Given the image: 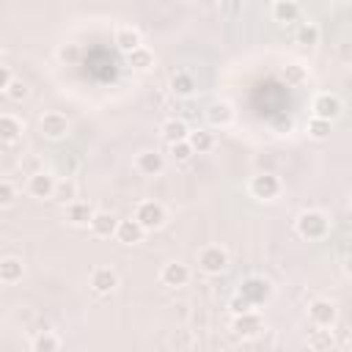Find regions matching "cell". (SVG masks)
<instances>
[{
	"label": "cell",
	"mask_w": 352,
	"mask_h": 352,
	"mask_svg": "<svg viewBox=\"0 0 352 352\" xmlns=\"http://www.w3.org/2000/svg\"><path fill=\"white\" fill-rule=\"evenodd\" d=\"M28 94H30V88H28V82H22V80H11V85L6 88V96H8L11 102L28 99Z\"/></svg>",
	"instance_id": "obj_31"
},
{
	"label": "cell",
	"mask_w": 352,
	"mask_h": 352,
	"mask_svg": "<svg viewBox=\"0 0 352 352\" xmlns=\"http://www.w3.org/2000/svg\"><path fill=\"white\" fill-rule=\"evenodd\" d=\"M283 77H286L289 85H302V82L308 80V69H305L302 63H289V66L283 69Z\"/></svg>",
	"instance_id": "obj_30"
},
{
	"label": "cell",
	"mask_w": 352,
	"mask_h": 352,
	"mask_svg": "<svg viewBox=\"0 0 352 352\" xmlns=\"http://www.w3.org/2000/svg\"><path fill=\"white\" fill-rule=\"evenodd\" d=\"M248 190H250V195L258 198V201H272V198H278V192H280V179H278L275 173H256V176L250 179Z\"/></svg>",
	"instance_id": "obj_5"
},
{
	"label": "cell",
	"mask_w": 352,
	"mask_h": 352,
	"mask_svg": "<svg viewBox=\"0 0 352 352\" xmlns=\"http://www.w3.org/2000/svg\"><path fill=\"white\" fill-rule=\"evenodd\" d=\"M38 129H41L44 138L60 140V138L69 135V118H66L63 113H58V110H50V113H44V116L38 118Z\"/></svg>",
	"instance_id": "obj_7"
},
{
	"label": "cell",
	"mask_w": 352,
	"mask_h": 352,
	"mask_svg": "<svg viewBox=\"0 0 352 352\" xmlns=\"http://www.w3.org/2000/svg\"><path fill=\"white\" fill-rule=\"evenodd\" d=\"M116 47L121 50V52H132V50H138V47H143V36H140V30L135 28V25H121L118 30H116Z\"/></svg>",
	"instance_id": "obj_15"
},
{
	"label": "cell",
	"mask_w": 352,
	"mask_h": 352,
	"mask_svg": "<svg viewBox=\"0 0 352 352\" xmlns=\"http://www.w3.org/2000/svg\"><path fill=\"white\" fill-rule=\"evenodd\" d=\"M319 38H322L319 25H314V22L300 25V30H297V44H302V47H316V44H319Z\"/></svg>",
	"instance_id": "obj_28"
},
{
	"label": "cell",
	"mask_w": 352,
	"mask_h": 352,
	"mask_svg": "<svg viewBox=\"0 0 352 352\" xmlns=\"http://www.w3.org/2000/svg\"><path fill=\"white\" fill-rule=\"evenodd\" d=\"M60 349V338L52 330H41L33 338V352H58Z\"/></svg>",
	"instance_id": "obj_27"
},
{
	"label": "cell",
	"mask_w": 352,
	"mask_h": 352,
	"mask_svg": "<svg viewBox=\"0 0 352 352\" xmlns=\"http://www.w3.org/2000/svg\"><path fill=\"white\" fill-rule=\"evenodd\" d=\"M143 236H146V231L140 228V223H138L135 217L118 220V228H116V239H118L121 245H138V242H143Z\"/></svg>",
	"instance_id": "obj_14"
},
{
	"label": "cell",
	"mask_w": 352,
	"mask_h": 352,
	"mask_svg": "<svg viewBox=\"0 0 352 352\" xmlns=\"http://www.w3.org/2000/svg\"><path fill=\"white\" fill-rule=\"evenodd\" d=\"M58 58H60L63 63H77V60H80V47H77V44H63V47L58 50Z\"/></svg>",
	"instance_id": "obj_34"
},
{
	"label": "cell",
	"mask_w": 352,
	"mask_h": 352,
	"mask_svg": "<svg viewBox=\"0 0 352 352\" xmlns=\"http://www.w3.org/2000/svg\"><path fill=\"white\" fill-rule=\"evenodd\" d=\"M170 91L176 96H192L195 94V77L190 72H176L170 77Z\"/></svg>",
	"instance_id": "obj_25"
},
{
	"label": "cell",
	"mask_w": 352,
	"mask_h": 352,
	"mask_svg": "<svg viewBox=\"0 0 352 352\" xmlns=\"http://www.w3.org/2000/svg\"><path fill=\"white\" fill-rule=\"evenodd\" d=\"M187 143H190L192 154H206V151L214 148V135H212L209 129H190Z\"/></svg>",
	"instance_id": "obj_22"
},
{
	"label": "cell",
	"mask_w": 352,
	"mask_h": 352,
	"mask_svg": "<svg viewBox=\"0 0 352 352\" xmlns=\"http://www.w3.org/2000/svg\"><path fill=\"white\" fill-rule=\"evenodd\" d=\"M336 316H338V311H336V305H333L330 300H314V302L308 305V319H311L316 327H330V324L336 322Z\"/></svg>",
	"instance_id": "obj_10"
},
{
	"label": "cell",
	"mask_w": 352,
	"mask_h": 352,
	"mask_svg": "<svg viewBox=\"0 0 352 352\" xmlns=\"http://www.w3.org/2000/svg\"><path fill=\"white\" fill-rule=\"evenodd\" d=\"M228 305H231V311H234V314H236V316H239V314H248V311H253V305H250V302H248V300H242V297H239V294H234V297H231V302H228Z\"/></svg>",
	"instance_id": "obj_35"
},
{
	"label": "cell",
	"mask_w": 352,
	"mask_h": 352,
	"mask_svg": "<svg viewBox=\"0 0 352 352\" xmlns=\"http://www.w3.org/2000/svg\"><path fill=\"white\" fill-rule=\"evenodd\" d=\"M96 236H116V228H118V217L113 212H94L91 217V226H88Z\"/></svg>",
	"instance_id": "obj_17"
},
{
	"label": "cell",
	"mask_w": 352,
	"mask_h": 352,
	"mask_svg": "<svg viewBox=\"0 0 352 352\" xmlns=\"http://www.w3.org/2000/svg\"><path fill=\"white\" fill-rule=\"evenodd\" d=\"M91 289L96 294H110L118 289V272L113 267H96L91 272Z\"/></svg>",
	"instance_id": "obj_9"
},
{
	"label": "cell",
	"mask_w": 352,
	"mask_h": 352,
	"mask_svg": "<svg viewBox=\"0 0 352 352\" xmlns=\"http://www.w3.org/2000/svg\"><path fill=\"white\" fill-rule=\"evenodd\" d=\"M11 80H14V74H11V69H8L6 63H0V91H6V88L11 85Z\"/></svg>",
	"instance_id": "obj_36"
},
{
	"label": "cell",
	"mask_w": 352,
	"mask_h": 352,
	"mask_svg": "<svg viewBox=\"0 0 352 352\" xmlns=\"http://www.w3.org/2000/svg\"><path fill=\"white\" fill-rule=\"evenodd\" d=\"M170 157H173L176 162H187V160H192V148H190V143H187V140L173 143V146H170Z\"/></svg>",
	"instance_id": "obj_32"
},
{
	"label": "cell",
	"mask_w": 352,
	"mask_h": 352,
	"mask_svg": "<svg viewBox=\"0 0 352 352\" xmlns=\"http://www.w3.org/2000/svg\"><path fill=\"white\" fill-rule=\"evenodd\" d=\"M300 6L294 0H275L272 3V19L275 22H297Z\"/></svg>",
	"instance_id": "obj_24"
},
{
	"label": "cell",
	"mask_w": 352,
	"mask_h": 352,
	"mask_svg": "<svg viewBox=\"0 0 352 352\" xmlns=\"http://www.w3.org/2000/svg\"><path fill=\"white\" fill-rule=\"evenodd\" d=\"M242 300H248L250 305H261V302H267L270 300V294H272V286H270V280H264V278H258V275H250V278H245L242 283H239V292H236Z\"/></svg>",
	"instance_id": "obj_2"
},
{
	"label": "cell",
	"mask_w": 352,
	"mask_h": 352,
	"mask_svg": "<svg viewBox=\"0 0 352 352\" xmlns=\"http://www.w3.org/2000/svg\"><path fill=\"white\" fill-rule=\"evenodd\" d=\"M160 135H162V140H165L168 146H173V143H182V140H187V135H190V126H187L182 118H168V121H162V126H160Z\"/></svg>",
	"instance_id": "obj_16"
},
{
	"label": "cell",
	"mask_w": 352,
	"mask_h": 352,
	"mask_svg": "<svg viewBox=\"0 0 352 352\" xmlns=\"http://www.w3.org/2000/svg\"><path fill=\"white\" fill-rule=\"evenodd\" d=\"M135 168H138V173H143V176H157V173L165 168V157H162L157 148H143V151L135 157Z\"/></svg>",
	"instance_id": "obj_8"
},
{
	"label": "cell",
	"mask_w": 352,
	"mask_h": 352,
	"mask_svg": "<svg viewBox=\"0 0 352 352\" xmlns=\"http://www.w3.org/2000/svg\"><path fill=\"white\" fill-rule=\"evenodd\" d=\"M129 66H132L135 72H148V69L154 66V52H151L148 47L132 50V52H129Z\"/></svg>",
	"instance_id": "obj_26"
},
{
	"label": "cell",
	"mask_w": 352,
	"mask_h": 352,
	"mask_svg": "<svg viewBox=\"0 0 352 352\" xmlns=\"http://www.w3.org/2000/svg\"><path fill=\"white\" fill-rule=\"evenodd\" d=\"M311 110H314V118H324V121H330V124H333V118H338V116H341L344 104H341L338 94L322 91V94H316V96H314Z\"/></svg>",
	"instance_id": "obj_3"
},
{
	"label": "cell",
	"mask_w": 352,
	"mask_h": 352,
	"mask_svg": "<svg viewBox=\"0 0 352 352\" xmlns=\"http://www.w3.org/2000/svg\"><path fill=\"white\" fill-rule=\"evenodd\" d=\"M52 190H55V176L47 170H38L28 179V192L33 198H52Z\"/></svg>",
	"instance_id": "obj_13"
},
{
	"label": "cell",
	"mask_w": 352,
	"mask_h": 352,
	"mask_svg": "<svg viewBox=\"0 0 352 352\" xmlns=\"http://www.w3.org/2000/svg\"><path fill=\"white\" fill-rule=\"evenodd\" d=\"M160 280H162L165 286L179 289V286H184V283L190 280V267L182 264V261H168V264L160 270Z\"/></svg>",
	"instance_id": "obj_11"
},
{
	"label": "cell",
	"mask_w": 352,
	"mask_h": 352,
	"mask_svg": "<svg viewBox=\"0 0 352 352\" xmlns=\"http://www.w3.org/2000/svg\"><path fill=\"white\" fill-rule=\"evenodd\" d=\"M14 201H16V190H14V184H11V182H0V209L11 206Z\"/></svg>",
	"instance_id": "obj_33"
},
{
	"label": "cell",
	"mask_w": 352,
	"mask_h": 352,
	"mask_svg": "<svg viewBox=\"0 0 352 352\" xmlns=\"http://www.w3.org/2000/svg\"><path fill=\"white\" fill-rule=\"evenodd\" d=\"M22 275H25L22 258H16V256L0 258V280L3 283H16V280H22Z\"/></svg>",
	"instance_id": "obj_20"
},
{
	"label": "cell",
	"mask_w": 352,
	"mask_h": 352,
	"mask_svg": "<svg viewBox=\"0 0 352 352\" xmlns=\"http://www.w3.org/2000/svg\"><path fill=\"white\" fill-rule=\"evenodd\" d=\"M52 198H55L58 204H63V206L74 204V201H77V182H74V179H69V176H63V179H55V190H52Z\"/></svg>",
	"instance_id": "obj_21"
},
{
	"label": "cell",
	"mask_w": 352,
	"mask_h": 352,
	"mask_svg": "<svg viewBox=\"0 0 352 352\" xmlns=\"http://www.w3.org/2000/svg\"><path fill=\"white\" fill-rule=\"evenodd\" d=\"M330 129H333L330 121L314 118V116H311V121L305 124V132H308V138H314V140H327V138H330Z\"/></svg>",
	"instance_id": "obj_29"
},
{
	"label": "cell",
	"mask_w": 352,
	"mask_h": 352,
	"mask_svg": "<svg viewBox=\"0 0 352 352\" xmlns=\"http://www.w3.org/2000/svg\"><path fill=\"white\" fill-rule=\"evenodd\" d=\"M294 226H297V234H300L302 239H324L327 231H330V220H327V214L319 212V209H305V212H300L297 220H294Z\"/></svg>",
	"instance_id": "obj_1"
},
{
	"label": "cell",
	"mask_w": 352,
	"mask_h": 352,
	"mask_svg": "<svg viewBox=\"0 0 352 352\" xmlns=\"http://www.w3.org/2000/svg\"><path fill=\"white\" fill-rule=\"evenodd\" d=\"M198 267H201L206 275H220V272H226V267H228V253H226L220 245H206V248L198 253Z\"/></svg>",
	"instance_id": "obj_4"
},
{
	"label": "cell",
	"mask_w": 352,
	"mask_h": 352,
	"mask_svg": "<svg viewBox=\"0 0 352 352\" xmlns=\"http://www.w3.org/2000/svg\"><path fill=\"white\" fill-rule=\"evenodd\" d=\"M94 206L88 204V201H74V204H69L66 206V220L72 223V226H91V217H94Z\"/></svg>",
	"instance_id": "obj_18"
},
{
	"label": "cell",
	"mask_w": 352,
	"mask_h": 352,
	"mask_svg": "<svg viewBox=\"0 0 352 352\" xmlns=\"http://www.w3.org/2000/svg\"><path fill=\"white\" fill-rule=\"evenodd\" d=\"M135 220L140 223L143 231H154L165 223V209L157 201H140L138 209H135Z\"/></svg>",
	"instance_id": "obj_6"
},
{
	"label": "cell",
	"mask_w": 352,
	"mask_h": 352,
	"mask_svg": "<svg viewBox=\"0 0 352 352\" xmlns=\"http://www.w3.org/2000/svg\"><path fill=\"white\" fill-rule=\"evenodd\" d=\"M206 121H209L212 126H228V124L234 121L231 104H228V102H212V104L206 107Z\"/></svg>",
	"instance_id": "obj_19"
},
{
	"label": "cell",
	"mask_w": 352,
	"mask_h": 352,
	"mask_svg": "<svg viewBox=\"0 0 352 352\" xmlns=\"http://www.w3.org/2000/svg\"><path fill=\"white\" fill-rule=\"evenodd\" d=\"M22 135V124L11 113H0V143H14Z\"/></svg>",
	"instance_id": "obj_23"
},
{
	"label": "cell",
	"mask_w": 352,
	"mask_h": 352,
	"mask_svg": "<svg viewBox=\"0 0 352 352\" xmlns=\"http://www.w3.org/2000/svg\"><path fill=\"white\" fill-rule=\"evenodd\" d=\"M264 330V319L256 314V311H248V314H239L234 319V333L242 336V338H253Z\"/></svg>",
	"instance_id": "obj_12"
}]
</instances>
